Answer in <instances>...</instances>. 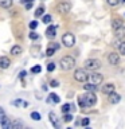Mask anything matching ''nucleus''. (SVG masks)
I'll use <instances>...</instances> for the list:
<instances>
[{"label":"nucleus","mask_w":125,"mask_h":129,"mask_svg":"<svg viewBox=\"0 0 125 129\" xmlns=\"http://www.w3.org/2000/svg\"><path fill=\"white\" fill-rule=\"evenodd\" d=\"M50 85H51L52 87H56V86L59 85V82H58V81H51V83H50Z\"/></svg>","instance_id":"36"},{"label":"nucleus","mask_w":125,"mask_h":129,"mask_svg":"<svg viewBox=\"0 0 125 129\" xmlns=\"http://www.w3.org/2000/svg\"><path fill=\"white\" fill-rule=\"evenodd\" d=\"M40 70H42V67L39 66V64H36V66H34L31 69V73H34V74H38V73H40Z\"/></svg>","instance_id":"27"},{"label":"nucleus","mask_w":125,"mask_h":129,"mask_svg":"<svg viewBox=\"0 0 125 129\" xmlns=\"http://www.w3.org/2000/svg\"><path fill=\"white\" fill-rule=\"evenodd\" d=\"M120 2H122V3H125V0H120Z\"/></svg>","instance_id":"41"},{"label":"nucleus","mask_w":125,"mask_h":129,"mask_svg":"<svg viewBox=\"0 0 125 129\" xmlns=\"http://www.w3.org/2000/svg\"><path fill=\"white\" fill-rule=\"evenodd\" d=\"M63 120H65V122H70V121L73 120V116H71V114H69V113H65Z\"/></svg>","instance_id":"29"},{"label":"nucleus","mask_w":125,"mask_h":129,"mask_svg":"<svg viewBox=\"0 0 125 129\" xmlns=\"http://www.w3.org/2000/svg\"><path fill=\"white\" fill-rule=\"evenodd\" d=\"M116 90V86L113 83H106V85H104V87H102V93L104 94H112L113 91Z\"/></svg>","instance_id":"10"},{"label":"nucleus","mask_w":125,"mask_h":129,"mask_svg":"<svg viewBox=\"0 0 125 129\" xmlns=\"http://www.w3.org/2000/svg\"><path fill=\"white\" fill-rule=\"evenodd\" d=\"M96 102H97V97L94 94V91H87L86 94L78 97V105H79L81 108L93 106Z\"/></svg>","instance_id":"1"},{"label":"nucleus","mask_w":125,"mask_h":129,"mask_svg":"<svg viewBox=\"0 0 125 129\" xmlns=\"http://www.w3.org/2000/svg\"><path fill=\"white\" fill-rule=\"evenodd\" d=\"M34 0H22V4H27V3H32Z\"/></svg>","instance_id":"39"},{"label":"nucleus","mask_w":125,"mask_h":129,"mask_svg":"<svg viewBox=\"0 0 125 129\" xmlns=\"http://www.w3.org/2000/svg\"><path fill=\"white\" fill-rule=\"evenodd\" d=\"M56 10H58L59 14H62V15H66L70 12L71 10V6H70V3H66V2H62V3H59L58 4V7H56Z\"/></svg>","instance_id":"6"},{"label":"nucleus","mask_w":125,"mask_h":129,"mask_svg":"<svg viewBox=\"0 0 125 129\" xmlns=\"http://www.w3.org/2000/svg\"><path fill=\"white\" fill-rule=\"evenodd\" d=\"M18 128H23V122L15 120V121H11V129H18Z\"/></svg>","instance_id":"21"},{"label":"nucleus","mask_w":125,"mask_h":129,"mask_svg":"<svg viewBox=\"0 0 125 129\" xmlns=\"http://www.w3.org/2000/svg\"><path fill=\"white\" fill-rule=\"evenodd\" d=\"M54 69H55V63L54 62H50L47 64V70L48 71H54Z\"/></svg>","instance_id":"30"},{"label":"nucleus","mask_w":125,"mask_h":129,"mask_svg":"<svg viewBox=\"0 0 125 129\" xmlns=\"http://www.w3.org/2000/svg\"><path fill=\"white\" fill-rule=\"evenodd\" d=\"M109 6H117V4L120 3V0H106Z\"/></svg>","instance_id":"32"},{"label":"nucleus","mask_w":125,"mask_h":129,"mask_svg":"<svg viewBox=\"0 0 125 129\" xmlns=\"http://www.w3.org/2000/svg\"><path fill=\"white\" fill-rule=\"evenodd\" d=\"M36 27H38V22H36V20H32V22L30 23V28L31 30H35Z\"/></svg>","instance_id":"31"},{"label":"nucleus","mask_w":125,"mask_h":129,"mask_svg":"<svg viewBox=\"0 0 125 129\" xmlns=\"http://www.w3.org/2000/svg\"><path fill=\"white\" fill-rule=\"evenodd\" d=\"M31 7H32V3H27V4H26V8H27V10H30Z\"/></svg>","instance_id":"40"},{"label":"nucleus","mask_w":125,"mask_h":129,"mask_svg":"<svg viewBox=\"0 0 125 129\" xmlns=\"http://www.w3.org/2000/svg\"><path fill=\"white\" fill-rule=\"evenodd\" d=\"M44 14V7H38L36 8V11H35V16L38 18V16H42Z\"/></svg>","instance_id":"23"},{"label":"nucleus","mask_w":125,"mask_h":129,"mask_svg":"<svg viewBox=\"0 0 125 129\" xmlns=\"http://www.w3.org/2000/svg\"><path fill=\"white\" fill-rule=\"evenodd\" d=\"M50 47L55 48V50H58V48H59V44H58V43H51V44H50Z\"/></svg>","instance_id":"37"},{"label":"nucleus","mask_w":125,"mask_h":129,"mask_svg":"<svg viewBox=\"0 0 125 129\" xmlns=\"http://www.w3.org/2000/svg\"><path fill=\"white\" fill-rule=\"evenodd\" d=\"M50 22H51V15H43V23L48 24Z\"/></svg>","instance_id":"28"},{"label":"nucleus","mask_w":125,"mask_h":129,"mask_svg":"<svg viewBox=\"0 0 125 129\" xmlns=\"http://www.w3.org/2000/svg\"><path fill=\"white\" fill-rule=\"evenodd\" d=\"M62 43L65 47H73L75 43V36L71 34V32H66L62 36Z\"/></svg>","instance_id":"5"},{"label":"nucleus","mask_w":125,"mask_h":129,"mask_svg":"<svg viewBox=\"0 0 125 129\" xmlns=\"http://www.w3.org/2000/svg\"><path fill=\"white\" fill-rule=\"evenodd\" d=\"M55 35H56V27L55 26H50L46 30V36L50 38V39H52V38H55Z\"/></svg>","instance_id":"13"},{"label":"nucleus","mask_w":125,"mask_h":129,"mask_svg":"<svg viewBox=\"0 0 125 129\" xmlns=\"http://www.w3.org/2000/svg\"><path fill=\"white\" fill-rule=\"evenodd\" d=\"M12 0H0V7L2 8H10L12 6Z\"/></svg>","instance_id":"19"},{"label":"nucleus","mask_w":125,"mask_h":129,"mask_svg":"<svg viewBox=\"0 0 125 129\" xmlns=\"http://www.w3.org/2000/svg\"><path fill=\"white\" fill-rule=\"evenodd\" d=\"M101 67V62L98 59H94V58H90V59H86L85 60V69L87 70H91V71H96Z\"/></svg>","instance_id":"3"},{"label":"nucleus","mask_w":125,"mask_h":129,"mask_svg":"<svg viewBox=\"0 0 125 129\" xmlns=\"http://www.w3.org/2000/svg\"><path fill=\"white\" fill-rule=\"evenodd\" d=\"M0 126H2L3 129H11V121H10V118H8L7 116L0 121Z\"/></svg>","instance_id":"14"},{"label":"nucleus","mask_w":125,"mask_h":129,"mask_svg":"<svg viewBox=\"0 0 125 129\" xmlns=\"http://www.w3.org/2000/svg\"><path fill=\"white\" fill-rule=\"evenodd\" d=\"M112 26H113V28H114V30H117L118 27H121V26H122V20H121V19H118V18L113 19V23H112Z\"/></svg>","instance_id":"20"},{"label":"nucleus","mask_w":125,"mask_h":129,"mask_svg":"<svg viewBox=\"0 0 125 129\" xmlns=\"http://www.w3.org/2000/svg\"><path fill=\"white\" fill-rule=\"evenodd\" d=\"M89 79H90V82H91V83L100 85L101 82H102V75L98 74V73H94V71H93L91 74H89Z\"/></svg>","instance_id":"7"},{"label":"nucleus","mask_w":125,"mask_h":129,"mask_svg":"<svg viewBox=\"0 0 125 129\" xmlns=\"http://www.w3.org/2000/svg\"><path fill=\"white\" fill-rule=\"evenodd\" d=\"M11 54L12 55H20V54H22V47H20V46H18V44H16V46H14V47H12L11 48Z\"/></svg>","instance_id":"18"},{"label":"nucleus","mask_w":125,"mask_h":129,"mask_svg":"<svg viewBox=\"0 0 125 129\" xmlns=\"http://www.w3.org/2000/svg\"><path fill=\"white\" fill-rule=\"evenodd\" d=\"M108 60H109V63H110V64H118L120 56H118L117 52H110L109 56H108Z\"/></svg>","instance_id":"9"},{"label":"nucleus","mask_w":125,"mask_h":129,"mask_svg":"<svg viewBox=\"0 0 125 129\" xmlns=\"http://www.w3.org/2000/svg\"><path fill=\"white\" fill-rule=\"evenodd\" d=\"M120 52L125 55V42H122V43L120 44Z\"/></svg>","instance_id":"34"},{"label":"nucleus","mask_w":125,"mask_h":129,"mask_svg":"<svg viewBox=\"0 0 125 129\" xmlns=\"http://www.w3.org/2000/svg\"><path fill=\"white\" fill-rule=\"evenodd\" d=\"M96 87H97V86H96L94 83H91V82H90V83H86V85L83 86V89H85L86 91H94Z\"/></svg>","instance_id":"22"},{"label":"nucleus","mask_w":125,"mask_h":129,"mask_svg":"<svg viewBox=\"0 0 125 129\" xmlns=\"http://www.w3.org/2000/svg\"><path fill=\"white\" fill-rule=\"evenodd\" d=\"M12 105H14V106H16V108H27V106H28V102H27V101H24V100L18 98V100H14V101H12Z\"/></svg>","instance_id":"12"},{"label":"nucleus","mask_w":125,"mask_h":129,"mask_svg":"<svg viewBox=\"0 0 125 129\" xmlns=\"http://www.w3.org/2000/svg\"><path fill=\"white\" fill-rule=\"evenodd\" d=\"M11 64V60L8 56H0V69H8Z\"/></svg>","instance_id":"11"},{"label":"nucleus","mask_w":125,"mask_h":129,"mask_svg":"<svg viewBox=\"0 0 125 129\" xmlns=\"http://www.w3.org/2000/svg\"><path fill=\"white\" fill-rule=\"evenodd\" d=\"M55 51H56L55 48H52V47H50V46H48L47 51H46V55H47V56H52V55H54V52H55Z\"/></svg>","instance_id":"26"},{"label":"nucleus","mask_w":125,"mask_h":129,"mask_svg":"<svg viewBox=\"0 0 125 129\" xmlns=\"http://www.w3.org/2000/svg\"><path fill=\"white\" fill-rule=\"evenodd\" d=\"M74 79L77 82H86L89 79V74L86 73V70H83V69H77L74 71Z\"/></svg>","instance_id":"4"},{"label":"nucleus","mask_w":125,"mask_h":129,"mask_svg":"<svg viewBox=\"0 0 125 129\" xmlns=\"http://www.w3.org/2000/svg\"><path fill=\"white\" fill-rule=\"evenodd\" d=\"M71 108H73V105H70V104H65L63 106H62V112L63 113H69L71 110Z\"/></svg>","instance_id":"24"},{"label":"nucleus","mask_w":125,"mask_h":129,"mask_svg":"<svg viewBox=\"0 0 125 129\" xmlns=\"http://www.w3.org/2000/svg\"><path fill=\"white\" fill-rule=\"evenodd\" d=\"M48 118H50V121H51V124H52V126H54V128H60V122H59L58 117H56V114L54 112L48 113Z\"/></svg>","instance_id":"8"},{"label":"nucleus","mask_w":125,"mask_h":129,"mask_svg":"<svg viewBox=\"0 0 125 129\" xmlns=\"http://www.w3.org/2000/svg\"><path fill=\"white\" fill-rule=\"evenodd\" d=\"M31 118L35 120V121H39V120H40V114H39L38 112H32V113H31Z\"/></svg>","instance_id":"25"},{"label":"nucleus","mask_w":125,"mask_h":129,"mask_svg":"<svg viewBox=\"0 0 125 129\" xmlns=\"http://www.w3.org/2000/svg\"><path fill=\"white\" fill-rule=\"evenodd\" d=\"M48 102H54V104H58L59 101H60V98H59V95H56L55 93H51L50 95H48Z\"/></svg>","instance_id":"17"},{"label":"nucleus","mask_w":125,"mask_h":129,"mask_svg":"<svg viewBox=\"0 0 125 129\" xmlns=\"http://www.w3.org/2000/svg\"><path fill=\"white\" fill-rule=\"evenodd\" d=\"M30 38L31 39H38V34H36V32H30Z\"/></svg>","instance_id":"35"},{"label":"nucleus","mask_w":125,"mask_h":129,"mask_svg":"<svg viewBox=\"0 0 125 129\" xmlns=\"http://www.w3.org/2000/svg\"><path fill=\"white\" fill-rule=\"evenodd\" d=\"M59 64H60V69L65 70V71L71 70V69H74V66H75V59L70 55H66V56H63V58L60 59Z\"/></svg>","instance_id":"2"},{"label":"nucleus","mask_w":125,"mask_h":129,"mask_svg":"<svg viewBox=\"0 0 125 129\" xmlns=\"http://www.w3.org/2000/svg\"><path fill=\"white\" fill-rule=\"evenodd\" d=\"M114 35H116V38H117V39H122V38H125V28H124L122 26L118 27V28L116 30Z\"/></svg>","instance_id":"16"},{"label":"nucleus","mask_w":125,"mask_h":129,"mask_svg":"<svg viewBox=\"0 0 125 129\" xmlns=\"http://www.w3.org/2000/svg\"><path fill=\"white\" fill-rule=\"evenodd\" d=\"M89 122H90V120H89V118H83L82 121H81V125H82V126H87Z\"/></svg>","instance_id":"33"},{"label":"nucleus","mask_w":125,"mask_h":129,"mask_svg":"<svg viewBox=\"0 0 125 129\" xmlns=\"http://www.w3.org/2000/svg\"><path fill=\"white\" fill-rule=\"evenodd\" d=\"M121 100V95L120 94H116L114 91L112 93V94H109V101H110L112 104H118Z\"/></svg>","instance_id":"15"},{"label":"nucleus","mask_w":125,"mask_h":129,"mask_svg":"<svg viewBox=\"0 0 125 129\" xmlns=\"http://www.w3.org/2000/svg\"><path fill=\"white\" fill-rule=\"evenodd\" d=\"M26 74H27V73L23 70V71H20V75H19V77H20V78H24V77H26Z\"/></svg>","instance_id":"38"}]
</instances>
